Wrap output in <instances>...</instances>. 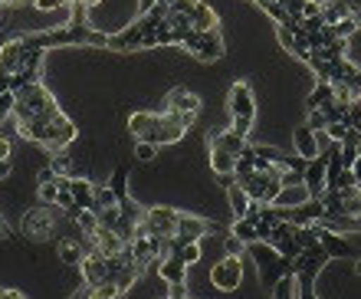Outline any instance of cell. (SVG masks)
Wrapping results in <instances>:
<instances>
[{"label":"cell","instance_id":"obj_1","mask_svg":"<svg viewBox=\"0 0 361 299\" xmlns=\"http://www.w3.org/2000/svg\"><path fill=\"white\" fill-rule=\"evenodd\" d=\"M17 132L33 145H43L49 152H66V145H73L79 135L76 122L59 112L53 118H17Z\"/></svg>","mask_w":361,"mask_h":299},{"label":"cell","instance_id":"obj_2","mask_svg":"<svg viewBox=\"0 0 361 299\" xmlns=\"http://www.w3.org/2000/svg\"><path fill=\"white\" fill-rule=\"evenodd\" d=\"M56 96L49 92L43 83H33V86H23L13 92V118H53L59 116Z\"/></svg>","mask_w":361,"mask_h":299},{"label":"cell","instance_id":"obj_3","mask_svg":"<svg viewBox=\"0 0 361 299\" xmlns=\"http://www.w3.org/2000/svg\"><path fill=\"white\" fill-rule=\"evenodd\" d=\"M230 128L237 132L240 138L250 135V128L257 126V96L247 83H233L230 86Z\"/></svg>","mask_w":361,"mask_h":299},{"label":"cell","instance_id":"obj_4","mask_svg":"<svg viewBox=\"0 0 361 299\" xmlns=\"http://www.w3.org/2000/svg\"><path fill=\"white\" fill-rule=\"evenodd\" d=\"M180 47L188 49L197 63H217V59H224V53H227L224 39H220V30H210V33H197V30H190Z\"/></svg>","mask_w":361,"mask_h":299},{"label":"cell","instance_id":"obj_5","mask_svg":"<svg viewBox=\"0 0 361 299\" xmlns=\"http://www.w3.org/2000/svg\"><path fill=\"white\" fill-rule=\"evenodd\" d=\"M178 221H180V211H174V207H148V211H142V224L145 231L152 233V237H158V240H174V233H178Z\"/></svg>","mask_w":361,"mask_h":299},{"label":"cell","instance_id":"obj_6","mask_svg":"<svg viewBox=\"0 0 361 299\" xmlns=\"http://www.w3.org/2000/svg\"><path fill=\"white\" fill-rule=\"evenodd\" d=\"M20 227H23V233H27L30 240H47V237H53V231H56V211L37 204L33 211L23 214Z\"/></svg>","mask_w":361,"mask_h":299},{"label":"cell","instance_id":"obj_7","mask_svg":"<svg viewBox=\"0 0 361 299\" xmlns=\"http://www.w3.org/2000/svg\"><path fill=\"white\" fill-rule=\"evenodd\" d=\"M210 283H214L220 293H233L240 283H243V260H240V257H224V260H217L214 270H210Z\"/></svg>","mask_w":361,"mask_h":299},{"label":"cell","instance_id":"obj_8","mask_svg":"<svg viewBox=\"0 0 361 299\" xmlns=\"http://www.w3.org/2000/svg\"><path fill=\"white\" fill-rule=\"evenodd\" d=\"M207 233H210V221L194 217V214H180L178 233H174V240H168V253L178 250V247H184V243H200Z\"/></svg>","mask_w":361,"mask_h":299},{"label":"cell","instance_id":"obj_9","mask_svg":"<svg viewBox=\"0 0 361 299\" xmlns=\"http://www.w3.org/2000/svg\"><path fill=\"white\" fill-rule=\"evenodd\" d=\"M302 184H305V191H309V197H322L329 191V154H319V158H312V161L305 164Z\"/></svg>","mask_w":361,"mask_h":299},{"label":"cell","instance_id":"obj_10","mask_svg":"<svg viewBox=\"0 0 361 299\" xmlns=\"http://www.w3.org/2000/svg\"><path fill=\"white\" fill-rule=\"evenodd\" d=\"M79 270H82L86 290H95V286H102V283L109 280V257H102L99 250L89 247V253L82 257V263H79Z\"/></svg>","mask_w":361,"mask_h":299},{"label":"cell","instance_id":"obj_11","mask_svg":"<svg viewBox=\"0 0 361 299\" xmlns=\"http://www.w3.org/2000/svg\"><path fill=\"white\" fill-rule=\"evenodd\" d=\"M164 112H174V116H188V118H197L200 112V99L190 92V89H171L168 92V102H164Z\"/></svg>","mask_w":361,"mask_h":299},{"label":"cell","instance_id":"obj_12","mask_svg":"<svg viewBox=\"0 0 361 299\" xmlns=\"http://www.w3.org/2000/svg\"><path fill=\"white\" fill-rule=\"evenodd\" d=\"M315 233H319V243H322V250L329 253V260H332V257H345V260H352L355 257V247L345 240L342 233L325 231V227H319V224H315Z\"/></svg>","mask_w":361,"mask_h":299},{"label":"cell","instance_id":"obj_13","mask_svg":"<svg viewBox=\"0 0 361 299\" xmlns=\"http://www.w3.org/2000/svg\"><path fill=\"white\" fill-rule=\"evenodd\" d=\"M23 59H27V47H23V39L20 37L7 39V43L0 47V69H7L10 76L23 69Z\"/></svg>","mask_w":361,"mask_h":299},{"label":"cell","instance_id":"obj_14","mask_svg":"<svg viewBox=\"0 0 361 299\" xmlns=\"http://www.w3.org/2000/svg\"><path fill=\"white\" fill-rule=\"evenodd\" d=\"M142 27L138 23H128L125 30H118V33H112L109 37V49H115V53H132V49H142Z\"/></svg>","mask_w":361,"mask_h":299},{"label":"cell","instance_id":"obj_15","mask_svg":"<svg viewBox=\"0 0 361 299\" xmlns=\"http://www.w3.org/2000/svg\"><path fill=\"white\" fill-rule=\"evenodd\" d=\"M293 145H295V154L302 158V161H312L319 158V145H315V132L309 126H299L293 132Z\"/></svg>","mask_w":361,"mask_h":299},{"label":"cell","instance_id":"obj_16","mask_svg":"<svg viewBox=\"0 0 361 299\" xmlns=\"http://www.w3.org/2000/svg\"><path fill=\"white\" fill-rule=\"evenodd\" d=\"M210 148H220V152H230L233 158H240L250 145H247V138H240L233 128H224V132H217V135L210 138Z\"/></svg>","mask_w":361,"mask_h":299},{"label":"cell","instance_id":"obj_17","mask_svg":"<svg viewBox=\"0 0 361 299\" xmlns=\"http://www.w3.org/2000/svg\"><path fill=\"white\" fill-rule=\"evenodd\" d=\"M69 188H73V197H76V207L79 211H92L95 204V184L89 178H69Z\"/></svg>","mask_w":361,"mask_h":299},{"label":"cell","instance_id":"obj_18","mask_svg":"<svg viewBox=\"0 0 361 299\" xmlns=\"http://www.w3.org/2000/svg\"><path fill=\"white\" fill-rule=\"evenodd\" d=\"M184 273H188V267H184L174 253H168V257L158 263V276H161L168 286H184Z\"/></svg>","mask_w":361,"mask_h":299},{"label":"cell","instance_id":"obj_19","mask_svg":"<svg viewBox=\"0 0 361 299\" xmlns=\"http://www.w3.org/2000/svg\"><path fill=\"white\" fill-rule=\"evenodd\" d=\"M305 201H312L309 191H305V184H283V191H279V197H276V207L293 211V207H302Z\"/></svg>","mask_w":361,"mask_h":299},{"label":"cell","instance_id":"obj_20","mask_svg":"<svg viewBox=\"0 0 361 299\" xmlns=\"http://www.w3.org/2000/svg\"><path fill=\"white\" fill-rule=\"evenodd\" d=\"M319 7H322L325 27H338L342 20L352 17V10H348V4H345V0H322Z\"/></svg>","mask_w":361,"mask_h":299},{"label":"cell","instance_id":"obj_21","mask_svg":"<svg viewBox=\"0 0 361 299\" xmlns=\"http://www.w3.org/2000/svg\"><path fill=\"white\" fill-rule=\"evenodd\" d=\"M335 102V92H332V83H315V89L309 92V112H322V109H329Z\"/></svg>","mask_w":361,"mask_h":299},{"label":"cell","instance_id":"obj_22","mask_svg":"<svg viewBox=\"0 0 361 299\" xmlns=\"http://www.w3.org/2000/svg\"><path fill=\"white\" fill-rule=\"evenodd\" d=\"M207 164H210V171H217L220 178H224V174H233L237 158L230 152H220V148H207Z\"/></svg>","mask_w":361,"mask_h":299},{"label":"cell","instance_id":"obj_23","mask_svg":"<svg viewBox=\"0 0 361 299\" xmlns=\"http://www.w3.org/2000/svg\"><path fill=\"white\" fill-rule=\"evenodd\" d=\"M227 197H230V211H233V221H243L250 214V197H247V191L240 188V184H230L227 188Z\"/></svg>","mask_w":361,"mask_h":299},{"label":"cell","instance_id":"obj_24","mask_svg":"<svg viewBox=\"0 0 361 299\" xmlns=\"http://www.w3.org/2000/svg\"><path fill=\"white\" fill-rule=\"evenodd\" d=\"M152 128H154L152 112H135V116H128V132L135 135V142H145V138L152 135Z\"/></svg>","mask_w":361,"mask_h":299},{"label":"cell","instance_id":"obj_25","mask_svg":"<svg viewBox=\"0 0 361 299\" xmlns=\"http://www.w3.org/2000/svg\"><path fill=\"white\" fill-rule=\"evenodd\" d=\"M86 253H89V247H82L79 240H63L59 243V260L66 263V267H79Z\"/></svg>","mask_w":361,"mask_h":299},{"label":"cell","instance_id":"obj_26","mask_svg":"<svg viewBox=\"0 0 361 299\" xmlns=\"http://www.w3.org/2000/svg\"><path fill=\"white\" fill-rule=\"evenodd\" d=\"M233 237H237L240 243H247V247H253V243H259L257 221H253V217H243V221H233Z\"/></svg>","mask_w":361,"mask_h":299},{"label":"cell","instance_id":"obj_27","mask_svg":"<svg viewBox=\"0 0 361 299\" xmlns=\"http://www.w3.org/2000/svg\"><path fill=\"white\" fill-rule=\"evenodd\" d=\"M49 168L56 171V178H73V158H69L66 152H53V158H49Z\"/></svg>","mask_w":361,"mask_h":299},{"label":"cell","instance_id":"obj_28","mask_svg":"<svg viewBox=\"0 0 361 299\" xmlns=\"http://www.w3.org/2000/svg\"><path fill=\"white\" fill-rule=\"evenodd\" d=\"M109 188H112V194L118 201H128V171H125V168H115Z\"/></svg>","mask_w":361,"mask_h":299},{"label":"cell","instance_id":"obj_29","mask_svg":"<svg viewBox=\"0 0 361 299\" xmlns=\"http://www.w3.org/2000/svg\"><path fill=\"white\" fill-rule=\"evenodd\" d=\"M56 194H59L56 178H53V181L37 184V197H39V204H43V207H56Z\"/></svg>","mask_w":361,"mask_h":299},{"label":"cell","instance_id":"obj_30","mask_svg":"<svg viewBox=\"0 0 361 299\" xmlns=\"http://www.w3.org/2000/svg\"><path fill=\"white\" fill-rule=\"evenodd\" d=\"M69 217H73V221L79 224V231L89 233V237L99 231V217H95V211H76V214H69Z\"/></svg>","mask_w":361,"mask_h":299},{"label":"cell","instance_id":"obj_31","mask_svg":"<svg viewBox=\"0 0 361 299\" xmlns=\"http://www.w3.org/2000/svg\"><path fill=\"white\" fill-rule=\"evenodd\" d=\"M118 197L112 194V188H95V204H92V211H109V207H118Z\"/></svg>","mask_w":361,"mask_h":299},{"label":"cell","instance_id":"obj_32","mask_svg":"<svg viewBox=\"0 0 361 299\" xmlns=\"http://www.w3.org/2000/svg\"><path fill=\"white\" fill-rule=\"evenodd\" d=\"M171 253L184 267H194V263L200 260V243H184V247H178V250H171Z\"/></svg>","mask_w":361,"mask_h":299},{"label":"cell","instance_id":"obj_33","mask_svg":"<svg viewBox=\"0 0 361 299\" xmlns=\"http://www.w3.org/2000/svg\"><path fill=\"white\" fill-rule=\"evenodd\" d=\"M338 158H342L345 171H352L355 161H358V145H338Z\"/></svg>","mask_w":361,"mask_h":299},{"label":"cell","instance_id":"obj_34","mask_svg":"<svg viewBox=\"0 0 361 299\" xmlns=\"http://www.w3.org/2000/svg\"><path fill=\"white\" fill-rule=\"evenodd\" d=\"M154 154H158V145H152V142H138L135 145V158L138 161H154Z\"/></svg>","mask_w":361,"mask_h":299},{"label":"cell","instance_id":"obj_35","mask_svg":"<svg viewBox=\"0 0 361 299\" xmlns=\"http://www.w3.org/2000/svg\"><path fill=\"white\" fill-rule=\"evenodd\" d=\"M325 132H329V138H332L335 145H342L345 135H348V126L345 122H332V126H325Z\"/></svg>","mask_w":361,"mask_h":299},{"label":"cell","instance_id":"obj_36","mask_svg":"<svg viewBox=\"0 0 361 299\" xmlns=\"http://www.w3.org/2000/svg\"><path fill=\"white\" fill-rule=\"evenodd\" d=\"M33 7H37L39 13H59L66 4H63V0H33Z\"/></svg>","mask_w":361,"mask_h":299},{"label":"cell","instance_id":"obj_37","mask_svg":"<svg viewBox=\"0 0 361 299\" xmlns=\"http://www.w3.org/2000/svg\"><path fill=\"white\" fill-rule=\"evenodd\" d=\"M224 250H227V253H224V257H240V253L247 250V243H240L237 237H233V233H230L227 240H224Z\"/></svg>","mask_w":361,"mask_h":299},{"label":"cell","instance_id":"obj_38","mask_svg":"<svg viewBox=\"0 0 361 299\" xmlns=\"http://www.w3.org/2000/svg\"><path fill=\"white\" fill-rule=\"evenodd\" d=\"M355 30H358V23H355V20L348 17V20H342V23L335 27V37H338V39H352Z\"/></svg>","mask_w":361,"mask_h":299},{"label":"cell","instance_id":"obj_39","mask_svg":"<svg viewBox=\"0 0 361 299\" xmlns=\"http://www.w3.org/2000/svg\"><path fill=\"white\" fill-rule=\"evenodd\" d=\"M325 126H329V122H325V112H309V128H312V132H322Z\"/></svg>","mask_w":361,"mask_h":299},{"label":"cell","instance_id":"obj_40","mask_svg":"<svg viewBox=\"0 0 361 299\" xmlns=\"http://www.w3.org/2000/svg\"><path fill=\"white\" fill-rule=\"evenodd\" d=\"M348 86H352V89H355V96H361V66H358V69H355V76H352V79H348Z\"/></svg>","mask_w":361,"mask_h":299},{"label":"cell","instance_id":"obj_41","mask_svg":"<svg viewBox=\"0 0 361 299\" xmlns=\"http://www.w3.org/2000/svg\"><path fill=\"white\" fill-rule=\"evenodd\" d=\"M0 299H27L20 290H7V286H0Z\"/></svg>","mask_w":361,"mask_h":299},{"label":"cell","instance_id":"obj_42","mask_svg":"<svg viewBox=\"0 0 361 299\" xmlns=\"http://www.w3.org/2000/svg\"><path fill=\"white\" fill-rule=\"evenodd\" d=\"M10 79L13 76H10L7 69H0V92H10Z\"/></svg>","mask_w":361,"mask_h":299},{"label":"cell","instance_id":"obj_43","mask_svg":"<svg viewBox=\"0 0 361 299\" xmlns=\"http://www.w3.org/2000/svg\"><path fill=\"white\" fill-rule=\"evenodd\" d=\"M154 4H158V0H138V17H142V13H148Z\"/></svg>","mask_w":361,"mask_h":299},{"label":"cell","instance_id":"obj_44","mask_svg":"<svg viewBox=\"0 0 361 299\" xmlns=\"http://www.w3.org/2000/svg\"><path fill=\"white\" fill-rule=\"evenodd\" d=\"M7 158H10V142L0 138V161H7Z\"/></svg>","mask_w":361,"mask_h":299},{"label":"cell","instance_id":"obj_45","mask_svg":"<svg viewBox=\"0 0 361 299\" xmlns=\"http://www.w3.org/2000/svg\"><path fill=\"white\" fill-rule=\"evenodd\" d=\"M168 299H188V293H184V286H171V293H168Z\"/></svg>","mask_w":361,"mask_h":299},{"label":"cell","instance_id":"obj_46","mask_svg":"<svg viewBox=\"0 0 361 299\" xmlns=\"http://www.w3.org/2000/svg\"><path fill=\"white\" fill-rule=\"evenodd\" d=\"M352 174H355V188H358V191H361V158H358V161H355Z\"/></svg>","mask_w":361,"mask_h":299},{"label":"cell","instance_id":"obj_47","mask_svg":"<svg viewBox=\"0 0 361 299\" xmlns=\"http://www.w3.org/2000/svg\"><path fill=\"white\" fill-rule=\"evenodd\" d=\"M4 178H10V158L7 161H0V181H4Z\"/></svg>","mask_w":361,"mask_h":299},{"label":"cell","instance_id":"obj_48","mask_svg":"<svg viewBox=\"0 0 361 299\" xmlns=\"http://www.w3.org/2000/svg\"><path fill=\"white\" fill-rule=\"evenodd\" d=\"M23 0H0V10H10V7H20Z\"/></svg>","mask_w":361,"mask_h":299},{"label":"cell","instance_id":"obj_49","mask_svg":"<svg viewBox=\"0 0 361 299\" xmlns=\"http://www.w3.org/2000/svg\"><path fill=\"white\" fill-rule=\"evenodd\" d=\"M10 233V227H7V221H4V214H0V237H7Z\"/></svg>","mask_w":361,"mask_h":299},{"label":"cell","instance_id":"obj_50","mask_svg":"<svg viewBox=\"0 0 361 299\" xmlns=\"http://www.w3.org/2000/svg\"><path fill=\"white\" fill-rule=\"evenodd\" d=\"M345 4H348V10H352V13H355V10H361V0H345Z\"/></svg>","mask_w":361,"mask_h":299},{"label":"cell","instance_id":"obj_51","mask_svg":"<svg viewBox=\"0 0 361 299\" xmlns=\"http://www.w3.org/2000/svg\"><path fill=\"white\" fill-rule=\"evenodd\" d=\"M82 4H86V7L92 10V7H99V4H102V0H82Z\"/></svg>","mask_w":361,"mask_h":299},{"label":"cell","instance_id":"obj_52","mask_svg":"<svg viewBox=\"0 0 361 299\" xmlns=\"http://www.w3.org/2000/svg\"><path fill=\"white\" fill-rule=\"evenodd\" d=\"M352 20H355V23H358V30H361V10H355V13H352Z\"/></svg>","mask_w":361,"mask_h":299},{"label":"cell","instance_id":"obj_53","mask_svg":"<svg viewBox=\"0 0 361 299\" xmlns=\"http://www.w3.org/2000/svg\"><path fill=\"white\" fill-rule=\"evenodd\" d=\"M4 23H7V10H0V27H4Z\"/></svg>","mask_w":361,"mask_h":299},{"label":"cell","instance_id":"obj_54","mask_svg":"<svg viewBox=\"0 0 361 299\" xmlns=\"http://www.w3.org/2000/svg\"><path fill=\"white\" fill-rule=\"evenodd\" d=\"M355 267H358V273H361V260H355Z\"/></svg>","mask_w":361,"mask_h":299},{"label":"cell","instance_id":"obj_55","mask_svg":"<svg viewBox=\"0 0 361 299\" xmlns=\"http://www.w3.org/2000/svg\"><path fill=\"white\" fill-rule=\"evenodd\" d=\"M358 158H361V142H358Z\"/></svg>","mask_w":361,"mask_h":299}]
</instances>
